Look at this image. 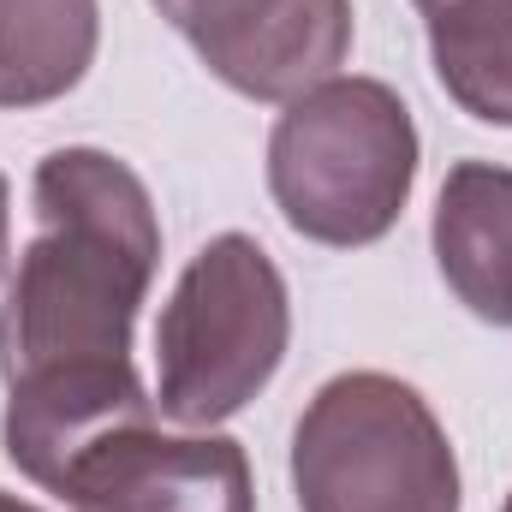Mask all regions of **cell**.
<instances>
[{
	"mask_svg": "<svg viewBox=\"0 0 512 512\" xmlns=\"http://www.w3.org/2000/svg\"><path fill=\"white\" fill-rule=\"evenodd\" d=\"M36 239L0 304V382L131 358L137 310L161 268V215L120 155L66 143L30 179Z\"/></svg>",
	"mask_w": 512,
	"mask_h": 512,
	"instance_id": "obj_1",
	"label": "cell"
},
{
	"mask_svg": "<svg viewBox=\"0 0 512 512\" xmlns=\"http://www.w3.org/2000/svg\"><path fill=\"white\" fill-rule=\"evenodd\" d=\"M102 0H0V108H42L84 84Z\"/></svg>",
	"mask_w": 512,
	"mask_h": 512,
	"instance_id": "obj_9",
	"label": "cell"
},
{
	"mask_svg": "<svg viewBox=\"0 0 512 512\" xmlns=\"http://www.w3.org/2000/svg\"><path fill=\"white\" fill-rule=\"evenodd\" d=\"M411 6H417V12H423V24H429V18H441L447 6H459V0H411Z\"/></svg>",
	"mask_w": 512,
	"mask_h": 512,
	"instance_id": "obj_12",
	"label": "cell"
},
{
	"mask_svg": "<svg viewBox=\"0 0 512 512\" xmlns=\"http://www.w3.org/2000/svg\"><path fill=\"white\" fill-rule=\"evenodd\" d=\"M417 185V120L382 78H328L268 131V197L280 221L334 251L393 233Z\"/></svg>",
	"mask_w": 512,
	"mask_h": 512,
	"instance_id": "obj_2",
	"label": "cell"
},
{
	"mask_svg": "<svg viewBox=\"0 0 512 512\" xmlns=\"http://www.w3.org/2000/svg\"><path fill=\"white\" fill-rule=\"evenodd\" d=\"M429 239L447 292L477 322L512 328V167L501 161L447 167Z\"/></svg>",
	"mask_w": 512,
	"mask_h": 512,
	"instance_id": "obj_8",
	"label": "cell"
},
{
	"mask_svg": "<svg viewBox=\"0 0 512 512\" xmlns=\"http://www.w3.org/2000/svg\"><path fill=\"white\" fill-rule=\"evenodd\" d=\"M197 60L251 102H292L340 78L352 0H149Z\"/></svg>",
	"mask_w": 512,
	"mask_h": 512,
	"instance_id": "obj_5",
	"label": "cell"
},
{
	"mask_svg": "<svg viewBox=\"0 0 512 512\" xmlns=\"http://www.w3.org/2000/svg\"><path fill=\"white\" fill-rule=\"evenodd\" d=\"M292 346V292L251 233H215L155 322V411L215 429L274 382Z\"/></svg>",
	"mask_w": 512,
	"mask_h": 512,
	"instance_id": "obj_3",
	"label": "cell"
},
{
	"mask_svg": "<svg viewBox=\"0 0 512 512\" xmlns=\"http://www.w3.org/2000/svg\"><path fill=\"white\" fill-rule=\"evenodd\" d=\"M441 90L483 126H512V0H459L429 18Z\"/></svg>",
	"mask_w": 512,
	"mask_h": 512,
	"instance_id": "obj_10",
	"label": "cell"
},
{
	"mask_svg": "<svg viewBox=\"0 0 512 512\" xmlns=\"http://www.w3.org/2000/svg\"><path fill=\"white\" fill-rule=\"evenodd\" d=\"M137 423H155V393L143 387L131 358L42 370L24 382H6L0 447L36 489L60 495L78 459H90L102 441L126 435Z\"/></svg>",
	"mask_w": 512,
	"mask_h": 512,
	"instance_id": "obj_7",
	"label": "cell"
},
{
	"mask_svg": "<svg viewBox=\"0 0 512 512\" xmlns=\"http://www.w3.org/2000/svg\"><path fill=\"white\" fill-rule=\"evenodd\" d=\"M298 512H459V459L435 405L387 370H346L292 429Z\"/></svg>",
	"mask_w": 512,
	"mask_h": 512,
	"instance_id": "obj_4",
	"label": "cell"
},
{
	"mask_svg": "<svg viewBox=\"0 0 512 512\" xmlns=\"http://www.w3.org/2000/svg\"><path fill=\"white\" fill-rule=\"evenodd\" d=\"M72 512H256L251 459L233 435H161L137 423L66 477Z\"/></svg>",
	"mask_w": 512,
	"mask_h": 512,
	"instance_id": "obj_6",
	"label": "cell"
},
{
	"mask_svg": "<svg viewBox=\"0 0 512 512\" xmlns=\"http://www.w3.org/2000/svg\"><path fill=\"white\" fill-rule=\"evenodd\" d=\"M6 256H12V185L0 173V280H6Z\"/></svg>",
	"mask_w": 512,
	"mask_h": 512,
	"instance_id": "obj_11",
	"label": "cell"
},
{
	"mask_svg": "<svg viewBox=\"0 0 512 512\" xmlns=\"http://www.w3.org/2000/svg\"><path fill=\"white\" fill-rule=\"evenodd\" d=\"M0 512H42V507H30V501H18V495H6V489H0Z\"/></svg>",
	"mask_w": 512,
	"mask_h": 512,
	"instance_id": "obj_13",
	"label": "cell"
}]
</instances>
